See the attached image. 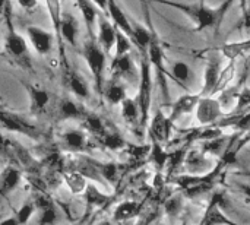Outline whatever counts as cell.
<instances>
[{
  "label": "cell",
  "mask_w": 250,
  "mask_h": 225,
  "mask_svg": "<svg viewBox=\"0 0 250 225\" xmlns=\"http://www.w3.org/2000/svg\"><path fill=\"white\" fill-rule=\"evenodd\" d=\"M148 3H160L168 7H173L182 12L188 19L195 23V31L204 29H218L221 20L224 19L226 13L231 9L236 0H223L217 7L205 4V0L199 3H186V1H176V0H145Z\"/></svg>",
  "instance_id": "cell-1"
},
{
  "label": "cell",
  "mask_w": 250,
  "mask_h": 225,
  "mask_svg": "<svg viewBox=\"0 0 250 225\" xmlns=\"http://www.w3.org/2000/svg\"><path fill=\"white\" fill-rule=\"evenodd\" d=\"M12 9L9 6V3L6 4L3 13H4V22H6V37H4V53L9 57L10 63L23 67V69H29L32 66L31 61V53L28 48V44L25 41V38L22 37V34L15 28L13 22H12V15H10Z\"/></svg>",
  "instance_id": "cell-2"
},
{
  "label": "cell",
  "mask_w": 250,
  "mask_h": 225,
  "mask_svg": "<svg viewBox=\"0 0 250 225\" xmlns=\"http://www.w3.org/2000/svg\"><path fill=\"white\" fill-rule=\"evenodd\" d=\"M81 56L86 61V66L92 75L94 79V88L100 97H103L104 92V72H105V61H107V54L105 51L100 47L98 41L95 37H88L81 48Z\"/></svg>",
  "instance_id": "cell-3"
},
{
  "label": "cell",
  "mask_w": 250,
  "mask_h": 225,
  "mask_svg": "<svg viewBox=\"0 0 250 225\" xmlns=\"http://www.w3.org/2000/svg\"><path fill=\"white\" fill-rule=\"evenodd\" d=\"M141 53V67H139V81H138V95L136 101L141 111V129L146 130L152 104V66L146 56V51Z\"/></svg>",
  "instance_id": "cell-4"
},
{
  "label": "cell",
  "mask_w": 250,
  "mask_h": 225,
  "mask_svg": "<svg viewBox=\"0 0 250 225\" xmlns=\"http://www.w3.org/2000/svg\"><path fill=\"white\" fill-rule=\"evenodd\" d=\"M227 164V161L223 158L218 165H215V168L209 170L207 174H201V176H180L176 179V183L179 184V187L189 196V198H195L199 196L208 190H211L217 182V179L220 177L221 170L224 168V165Z\"/></svg>",
  "instance_id": "cell-5"
},
{
  "label": "cell",
  "mask_w": 250,
  "mask_h": 225,
  "mask_svg": "<svg viewBox=\"0 0 250 225\" xmlns=\"http://www.w3.org/2000/svg\"><path fill=\"white\" fill-rule=\"evenodd\" d=\"M0 129L25 135L26 138L34 141H44L45 138V135L35 124L29 123L22 116L3 108H0Z\"/></svg>",
  "instance_id": "cell-6"
},
{
  "label": "cell",
  "mask_w": 250,
  "mask_h": 225,
  "mask_svg": "<svg viewBox=\"0 0 250 225\" xmlns=\"http://www.w3.org/2000/svg\"><path fill=\"white\" fill-rule=\"evenodd\" d=\"M195 110H196V120L202 126L215 124L224 117V111L220 100L212 98V95L201 97Z\"/></svg>",
  "instance_id": "cell-7"
},
{
  "label": "cell",
  "mask_w": 250,
  "mask_h": 225,
  "mask_svg": "<svg viewBox=\"0 0 250 225\" xmlns=\"http://www.w3.org/2000/svg\"><path fill=\"white\" fill-rule=\"evenodd\" d=\"M19 83L26 89L28 92V98H29V111L31 114L34 116H41L47 111V108L50 107L51 104V94L38 86V85H34V83H29L26 81H22V79H18Z\"/></svg>",
  "instance_id": "cell-8"
},
{
  "label": "cell",
  "mask_w": 250,
  "mask_h": 225,
  "mask_svg": "<svg viewBox=\"0 0 250 225\" xmlns=\"http://www.w3.org/2000/svg\"><path fill=\"white\" fill-rule=\"evenodd\" d=\"M26 37L37 54L47 56L51 51L53 44H54L53 32H50L41 26H37V25H29V26H26Z\"/></svg>",
  "instance_id": "cell-9"
},
{
  "label": "cell",
  "mask_w": 250,
  "mask_h": 225,
  "mask_svg": "<svg viewBox=\"0 0 250 225\" xmlns=\"http://www.w3.org/2000/svg\"><path fill=\"white\" fill-rule=\"evenodd\" d=\"M171 127H173V123L170 122L168 116H166L164 111L161 108H158L155 111V114L152 116V119H149V122H148L149 138L164 145L170 141Z\"/></svg>",
  "instance_id": "cell-10"
},
{
  "label": "cell",
  "mask_w": 250,
  "mask_h": 225,
  "mask_svg": "<svg viewBox=\"0 0 250 225\" xmlns=\"http://www.w3.org/2000/svg\"><path fill=\"white\" fill-rule=\"evenodd\" d=\"M60 142L63 148L73 154H82L91 149V141L88 133L81 129H69L60 135Z\"/></svg>",
  "instance_id": "cell-11"
},
{
  "label": "cell",
  "mask_w": 250,
  "mask_h": 225,
  "mask_svg": "<svg viewBox=\"0 0 250 225\" xmlns=\"http://www.w3.org/2000/svg\"><path fill=\"white\" fill-rule=\"evenodd\" d=\"M83 199H85V205H86V215H91L97 211H101L104 208H107L114 199L116 195H107L101 190H98V187L92 183H88L83 193H82Z\"/></svg>",
  "instance_id": "cell-12"
},
{
  "label": "cell",
  "mask_w": 250,
  "mask_h": 225,
  "mask_svg": "<svg viewBox=\"0 0 250 225\" xmlns=\"http://www.w3.org/2000/svg\"><path fill=\"white\" fill-rule=\"evenodd\" d=\"M111 73L113 79H125L129 82H138L139 81V72L136 70V66L132 60L130 53L114 56L111 61Z\"/></svg>",
  "instance_id": "cell-13"
},
{
  "label": "cell",
  "mask_w": 250,
  "mask_h": 225,
  "mask_svg": "<svg viewBox=\"0 0 250 225\" xmlns=\"http://www.w3.org/2000/svg\"><path fill=\"white\" fill-rule=\"evenodd\" d=\"M221 76V57L211 56L207 60V66L204 70V86L201 89V97L214 95L217 92V86Z\"/></svg>",
  "instance_id": "cell-14"
},
{
  "label": "cell",
  "mask_w": 250,
  "mask_h": 225,
  "mask_svg": "<svg viewBox=\"0 0 250 225\" xmlns=\"http://www.w3.org/2000/svg\"><path fill=\"white\" fill-rule=\"evenodd\" d=\"M97 26H98L97 41H98L100 47L108 56L116 44L117 28L114 26V23L111 20H108L104 15H100V13H98V19H97Z\"/></svg>",
  "instance_id": "cell-15"
},
{
  "label": "cell",
  "mask_w": 250,
  "mask_h": 225,
  "mask_svg": "<svg viewBox=\"0 0 250 225\" xmlns=\"http://www.w3.org/2000/svg\"><path fill=\"white\" fill-rule=\"evenodd\" d=\"M202 224H236L230 217H227L223 211V195L217 193L212 196V199L208 202V206L205 209L204 218L201 221Z\"/></svg>",
  "instance_id": "cell-16"
},
{
  "label": "cell",
  "mask_w": 250,
  "mask_h": 225,
  "mask_svg": "<svg viewBox=\"0 0 250 225\" xmlns=\"http://www.w3.org/2000/svg\"><path fill=\"white\" fill-rule=\"evenodd\" d=\"M45 4H47V10H48L50 19H51L53 28H54V34H56V37H57V40H59L60 61H62V66H63L64 72H67L70 67H69L67 57H66V53H64V48H63V42H62V40H60V19H62V13H63L62 0H45Z\"/></svg>",
  "instance_id": "cell-17"
},
{
  "label": "cell",
  "mask_w": 250,
  "mask_h": 225,
  "mask_svg": "<svg viewBox=\"0 0 250 225\" xmlns=\"http://www.w3.org/2000/svg\"><path fill=\"white\" fill-rule=\"evenodd\" d=\"M111 19V22L114 23V26L117 29H120L123 34H126L130 41L133 37V31H132V19L126 15V12L123 10V7L119 4L117 0H108L107 3V10H105Z\"/></svg>",
  "instance_id": "cell-18"
},
{
  "label": "cell",
  "mask_w": 250,
  "mask_h": 225,
  "mask_svg": "<svg viewBox=\"0 0 250 225\" xmlns=\"http://www.w3.org/2000/svg\"><path fill=\"white\" fill-rule=\"evenodd\" d=\"M201 98V94H190L188 92L186 95L179 97L173 104H171V111L168 114L170 122L174 124V122H177L182 116H186L189 113H192L196 108V104Z\"/></svg>",
  "instance_id": "cell-19"
},
{
  "label": "cell",
  "mask_w": 250,
  "mask_h": 225,
  "mask_svg": "<svg viewBox=\"0 0 250 225\" xmlns=\"http://www.w3.org/2000/svg\"><path fill=\"white\" fill-rule=\"evenodd\" d=\"M85 114V107L72 98H62L56 105V117L59 120H81Z\"/></svg>",
  "instance_id": "cell-20"
},
{
  "label": "cell",
  "mask_w": 250,
  "mask_h": 225,
  "mask_svg": "<svg viewBox=\"0 0 250 225\" xmlns=\"http://www.w3.org/2000/svg\"><path fill=\"white\" fill-rule=\"evenodd\" d=\"M120 105H122V117H123V120L127 123L129 127H132L133 130H136L138 135L142 138L144 136V132L141 129V111H139V105H138L136 98L126 97L122 101Z\"/></svg>",
  "instance_id": "cell-21"
},
{
  "label": "cell",
  "mask_w": 250,
  "mask_h": 225,
  "mask_svg": "<svg viewBox=\"0 0 250 225\" xmlns=\"http://www.w3.org/2000/svg\"><path fill=\"white\" fill-rule=\"evenodd\" d=\"M22 180V171L16 165H7L0 173V199L7 198L21 183Z\"/></svg>",
  "instance_id": "cell-22"
},
{
  "label": "cell",
  "mask_w": 250,
  "mask_h": 225,
  "mask_svg": "<svg viewBox=\"0 0 250 225\" xmlns=\"http://www.w3.org/2000/svg\"><path fill=\"white\" fill-rule=\"evenodd\" d=\"M34 202L38 211V224H54L57 221V211L54 204L45 193H38Z\"/></svg>",
  "instance_id": "cell-23"
},
{
  "label": "cell",
  "mask_w": 250,
  "mask_h": 225,
  "mask_svg": "<svg viewBox=\"0 0 250 225\" xmlns=\"http://www.w3.org/2000/svg\"><path fill=\"white\" fill-rule=\"evenodd\" d=\"M78 32H79V23H78L76 18L72 13H67L63 10L62 19H60V40H62V42L66 41L72 47H76Z\"/></svg>",
  "instance_id": "cell-24"
},
{
  "label": "cell",
  "mask_w": 250,
  "mask_h": 225,
  "mask_svg": "<svg viewBox=\"0 0 250 225\" xmlns=\"http://www.w3.org/2000/svg\"><path fill=\"white\" fill-rule=\"evenodd\" d=\"M64 78H66V85H67L69 91L75 97H78L81 100L89 98L91 89H89V85L85 81V78H82L78 72H75L72 69H69L67 72H64Z\"/></svg>",
  "instance_id": "cell-25"
},
{
  "label": "cell",
  "mask_w": 250,
  "mask_h": 225,
  "mask_svg": "<svg viewBox=\"0 0 250 225\" xmlns=\"http://www.w3.org/2000/svg\"><path fill=\"white\" fill-rule=\"evenodd\" d=\"M95 141L98 142V146L108 149V151H123L125 146L127 145L126 139L122 136V133L111 126H108L105 129V132L101 136H98Z\"/></svg>",
  "instance_id": "cell-26"
},
{
  "label": "cell",
  "mask_w": 250,
  "mask_h": 225,
  "mask_svg": "<svg viewBox=\"0 0 250 225\" xmlns=\"http://www.w3.org/2000/svg\"><path fill=\"white\" fill-rule=\"evenodd\" d=\"M81 13H82V18H83V22H85V26H86V31H88V37H95V32H94V28L97 25V19H98V7L95 6V3L92 0H75Z\"/></svg>",
  "instance_id": "cell-27"
},
{
  "label": "cell",
  "mask_w": 250,
  "mask_h": 225,
  "mask_svg": "<svg viewBox=\"0 0 250 225\" xmlns=\"http://www.w3.org/2000/svg\"><path fill=\"white\" fill-rule=\"evenodd\" d=\"M81 127L88 133V135H91V136H94V139H97L98 136H101L104 132H105V129L108 127V124H107V122L104 120V119H101L98 114H95V113H88L86 111V114L81 119Z\"/></svg>",
  "instance_id": "cell-28"
},
{
  "label": "cell",
  "mask_w": 250,
  "mask_h": 225,
  "mask_svg": "<svg viewBox=\"0 0 250 225\" xmlns=\"http://www.w3.org/2000/svg\"><path fill=\"white\" fill-rule=\"evenodd\" d=\"M141 209H142V205L138 202H132V201L122 202L113 211V221H116V223L129 221V220L138 217L141 214Z\"/></svg>",
  "instance_id": "cell-29"
},
{
  "label": "cell",
  "mask_w": 250,
  "mask_h": 225,
  "mask_svg": "<svg viewBox=\"0 0 250 225\" xmlns=\"http://www.w3.org/2000/svg\"><path fill=\"white\" fill-rule=\"evenodd\" d=\"M103 97L107 100L110 105H120L122 101L127 97L125 85L119 82V79H113L107 86H104Z\"/></svg>",
  "instance_id": "cell-30"
},
{
  "label": "cell",
  "mask_w": 250,
  "mask_h": 225,
  "mask_svg": "<svg viewBox=\"0 0 250 225\" xmlns=\"http://www.w3.org/2000/svg\"><path fill=\"white\" fill-rule=\"evenodd\" d=\"M149 161L154 164V167L161 171L167 167V163H168V152L164 151L163 148V143L151 139V149H149V155H148Z\"/></svg>",
  "instance_id": "cell-31"
},
{
  "label": "cell",
  "mask_w": 250,
  "mask_h": 225,
  "mask_svg": "<svg viewBox=\"0 0 250 225\" xmlns=\"http://www.w3.org/2000/svg\"><path fill=\"white\" fill-rule=\"evenodd\" d=\"M100 167V174L104 179L105 184H116L120 177H122V170L123 167L116 163H98Z\"/></svg>",
  "instance_id": "cell-32"
},
{
  "label": "cell",
  "mask_w": 250,
  "mask_h": 225,
  "mask_svg": "<svg viewBox=\"0 0 250 225\" xmlns=\"http://www.w3.org/2000/svg\"><path fill=\"white\" fill-rule=\"evenodd\" d=\"M63 179L67 183V186H69V189H70V192L73 195H82L85 187H86V184H88L86 183V177L82 176L76 170H70L69 173H63Z\"/></svg>",
  "instance_id": "cell-33"
},
{
  "label": "cell",
  "mask_w": 250,
  "mask_h": 225,
  "mask_svg": "<svg viewBox=\"0 0 250 225\" xmlns=\"http://www.w3.org/2000/svg\"><path fill=\"white\" fill-rule=\"evenodd\" d=\"M149 149H151V143L149 145H133V143H127L123 151L129 157L130 163L139 164V163H142V161H145L148 158Z\"/></svg>",
  "instance_id": "cell-34"
},
{
  "label": "cell",
  "mask_w": 250,
  "mask_h": 225,
  "mask_svg": "<svg viewBox=\"0 0 250 225\" xmlns=\"http://www.w3.org/2000/svg\"><path fill=\"white\" fill-rule=\"evenodd\" d=\"M37 208H35V202L34 201H28L26 204H23L16 212H15V217L10 218V220H6L3 223H12V224H26L31 217L35 214Z\"/></svg>",
  "instance_id": "cell-35"
},
{
  "label": "cell",
  "mask_w": 250,
  "mask_h": 225,
  "mask_svg": "<svg viewBox=\"0 0 250 225\" xmlns=\"http://www.w3.org/2000/svg\"><path fill=\"white\" fill-rule=\"evenodd\" d=\"M170 75H171V79L173 81H176L180 86H183L186 91H189L188 86L185 85L189 81V78H190V69H189V66L186 63H183V61H174L171 64V73Z\"/></svg>",
  "instance_id": "cell-36"
},
{
  "label": "cell",
  "mask_w": 250,
  "mask_h": 225,
  "mask_svg": "<svg viewBox=\"0 0 250 225\" xmlns=\"http://www.w3.org/2000/svg\"><path fill=\"white\" fill-rule=\"evenodd\" d=\"M205 164H207V160H205V154H204V152L192 151V152L186 154L185 165H186L190 171L198 173L201 167H205Z\"/></svg>",
  "instance_id": "cell-37"
},
{
  "label": "cell",
  "mask_w": 250,
  "mask_h": 225,
  "mask_svg": "<svg viewBox=\"0 0 250 225\" xmlns=\"http://www.w3.org/2000/svg\"><path fill=\"white\" fill-rule=\"evenodd\" d=\"M116 56H122V54H126V53H130V48H132V41L130 38L123 34L120 29H117V35H116Z\"/></svg>",
  "instance_id": "cell-38"
},
{
  "label": "cell",
  "mask_w": 250,
  "mask_h": 225,
  "mask_svg": "<svg viewBox=\"0 0 250 225\" xmlns=\"http://www.w3.org/2000/svg\"><path fill=\"white\" fill-rule=\"evenodd\" d=\"M248 107H250V88L249 86H243L237 95V104H236V110L237 111H245Z\"/></svg>",
  "instance_id": "cell-39"
},
{
  "label": "cell",
  "mask_w": 250,
  "mask_h": 225,
  "mask_svg": "<svg viewBox=\"0 0 250 225\" xmlns=\"http://www.w3.org/2000/svg\"><path fill=\"white\" fill-rule=\"evenodd\" d=\"M182 209V199L179 196H173L166 202V212L168 215H177Z\"/></svg>",
  "instance_id": "cell-40"
},
{
  "label": "cell",
  "mask_w": 250,
  "mask_h": 225,
  "mask_svg": "<svg viewBox=\"0 0 250 225\" xmlns=\"http://www.w3.org/2000/svg\"><path fill=\"white\" fill-rule=\"evenodd\" d=\"M0 154H3L4 157L10 155V141L6 139L1 132H0Z\"/></svg>",
  "instance_id": "cell-41"
},
{
  "label": "cell",
  "mask_w": 250,
  "mask_h": 225,
  "mask_svg": "<svg viewBox=\"0 0 250 225\" xmlns=\"http://www.w3.org/2000/svg\"><path fill=\"white\" fill-rule=\"evenodd\" d=\"M19 6L25 10H32L34 7H37L38 0H18Z\"/></svg>",
  "instance_id": "cell-42"
},
{
  "label": "cell",
  "mask_w": 250,
  "mask_h": 225,
  "mask_svg": "<svg viewBox=\"0 0 250 225\" xmlns=\"http://www.w3.org/2000/svg\"><path fill=\"white\" fill-rule=\"evenodd\" d=\"M239 186V189L243 192V195L246 196V198H249L250 199V184L249 183H240V184H237Z\"/></svg>",
  "instance_id": "cell-43"
},
{
  "label": "cell",
  "mask_w": 250,
  "mask_h": 225,
  "mask_svg": "<svg viewBox=\"0 0 250 225\" xmlns=\"http://www.w3.org/2000/svg\"><path fill=\"white\" fill-rule=\"evenodd\" d=\"M92 1L95 3V6H97L100 10H103V12L107 10V3H108V0H92Z\"/></svg>",
  "instance_id": "cell-44"
},
{
  "label": "cell",
  "mask_w": 250,
  "mask_h": 225,
  "mask_svg": "<svg viewBox=\"0 0 250 225\" xmlns=\"http://www.w3.org/2000/svg\"><path fill=\"white\" fill-rule=\"evenodd\" d=\"M249 1V10L246 9L245 10V19H246V23H248V26H250V0H248ZM245 3H246V0H245ZM243 3V4H245Z\"/></svg>",
  "instance_id": "cell-45"
},
{
  "label": "cell",
  "mask_w": 250,
  "mask_h": 225,
  "mask_svg": "<svg viewBox=\"0 0 250 225\" xmlns=\"http://www.w3.org/2000/svg\"><path fill=\"white\" fill-rule=\"evenodd\" d=\"M9 1L7 0H0V12H3L4 10V7H6V4H7Z\"/></svg>",
  "instance_id": "cell-46"
},
{
  "label": "cell",
  "mask_w": 250,
  "mask_h": 225,
  "mask_svg": "<svg viewBox=\"0 0 250 225\" xmlns=\"http://www.w3.org/2000/svg\"><path fill=\"white\" fill-rule=\"evenodd\" d=\"M246 176H249V177H250V173H248V174H246Z\"/></svg>",
  "instance_id": "cell-47"
},
{
  "label": "cell",
  "mask_w": 250,
  "mask_h": 225,
  "mask_svg": "<svg viewBox=\"0 0 250 225\" xmlns=\"http://www.w3.org/2000/svg\"><path fill=\"white\" fill-rule=\"evenodd\" d=\"M202 1H204V0H202Z\"/></svg>",
  "instance_id": "cell-48"
}]
</instances>
